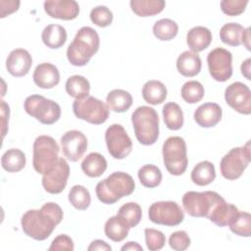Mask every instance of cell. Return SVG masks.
Returning a JSON list of instances; mask_svg holds the SVG:
<instances>
[{
  "label": "cell",
  "instance_id": "obj_7",
  "mask_svg": "<svg viewBox=\"0 0 251 251\" xmlns=\"http://www.w3.org/2000/svg\"><path fill=\"white\" fill-rule=\"evenodd\" d=\"M24 109L29 116L43 125H52L61 117L60 105L39 94L26 97L24 102Z\"/></svg>",
  "mask_w": 251,
  "mask_h": 251
},
{
  "label": "cell",
  "instance_id": "obj_37",
  "mask_svg": "<svg viewBox=\"0 0 251 251\" xmlns=\"http://www.w3.org/2000/svg\"><path fill=\"white\" fill-rule=\"evenodd\" d=\"M227 226L229 229L238 236L249 237L251 235V217L247 212L238 210Z\"/></svg>",
  "mask_w": 251,
  "mask_h": 251
},
{
  "label": "cell",
  "instance_id": "obj_19",
  "mask_svg": "<svg viewBox=\"0 0 251 251\" xmlns=\"http://www.w3.org/2000/svg\"><path fill=\"white\" fill-rule=\"evenodd\" d=\"M33 82L40 88L50 89L60 81V73L57 67L51 63H41L33 72Z\"/></svg>",
  "mask_w": 251,
  "mask_h": 251
},
{
  "label": "cell",
  "instance_id": "obj_32",
  "mask_svg": "<svg viewBox=\"0 0 251 251\" xmlns=\"http://www.w3.org/2000/svg\"><path fill=\"white\" fill-rule=\"evenodd\" d=\"M163 119L166 126L172 130L180 129L184 122L182 110L176 102H168L164 105Z\"/></svg>",
  "mask_w": 251,
  "mask_h": 251
},
{
  "label": "cell",
  "instance_id": "obj_20",
  "mask_svg": "<svg viewBox=\"0 0 251 251\" xmlns=\"http://www.w3.org/2000/svg\"><path fill=\"white\" fill-rule=\"evenodd\" d=\"M223 111L217 103L207 102L200 105L194 112L193 118L202 127H213L222 120Z\"/></svg>",
  "mask_w": 251,
  "mask_h": 251
},
{
  "label": "cell",
  "instance_id": "obj_36",
  "mask_svg": "<svg viewBox=\"0 0 251 251\" xmlns=\"http://www.w3.org/2000/svg\"><path fill=\"white\" fill-rule=\"evenodd\" d=\"M178 32L177 24L171 19H161L153 25V34L162 41L172 40Z\"/></svg>",
  "mask_w": 251,
  "mask_h": 251
},
{
  "label": "cell",
  "instance_id": "obj_1",
  "mask_svg": "<svg viewBox=\"0 0 251 251\" xmlns=\"http://www.w3.org/2000/svg\"><path fill=\"white\" fill-rule=\"evenodd\" d=\"M63 216V210L58 204L47 202L39 210H28L22 216V228L27 236L39 241L45 240L62 222Z\"/></svg>",
  "mask_w": 251,
  "mask_h": 251
},
{
  "label": "cell",
  "instance_id": "obj_2",
  "mask_svg": "<svg viewBox=\"0 0 251 251\" xmlns=\"http://www.w3.org/2000/svg\"><path fill=\"white\" fill-rule=\"evenodd\" d=\"M99 46L100 38L97 31L90 26H82L68 46L67 58L73 66H85L97 53Z\"/></svg>",
  "mask_w": 251,
  "mask_h": 251
},
{
  "label": "cell",
  "instance_id": "obj_29",
  "mask_svg": "<svg viewBox=\"0 0 251 251\" xmlns=\"http://www.w3.org/2000/svg\"><path fill=\"white\" fill-rule=\"evenodd\" d=\"M216 178V170L210 161L198 163L191 172V180L199 186H205L213 182Z\"/></svg>",
  "mask_w": 251,
  "mask_h": 251
},
{
  "label": "cell",
  "instance_id": "obj_45",
  "mask_svg": "<svg viewBox=\"0 0 251 251\" xmlns=\"http://www.w3.org/2000/svg\"><path fill=\"white\" fill-rule=\"evenodd\" d=\"M75 249L74 241L73 239L67 235V234H59L56 236L53 241L51 242L50 247L48 250H67V251H73Z\"/></svg>",
  "mask_w": 251,
  "mask_h": 251
},
{
  "label": "cell",
  "instance_id": "obj_44",
  "mask_svg": "<svg viewBox=\"0 0 251 251\" xmlns=\"http://www.w3.org/2000/svg\"><path fill=\"white\" fill-rule=\"evenodd\" d=\"M248 4V0H223L221 9L227 16H238L242 14Z\"/></svg>",
  "mask_w": 251,
  "mask_h": 251
},
{
  "label": "cell",
  "instance_id": "obj_40",
  "mask_svg": "<svg viewBox=\"0 0 251 251\" xmlns=\"http://www.w3.org/2000/svg\"><path fill=\"white\" fill-rule=\"evenodd\" d=\"M117 215L123 218L127 223L129 227H134L141 220L142 210L139 204L135 202H128L120 207Z\"/></svg>",
  "mask_w": 251,
  "mask_h": 251
},
{
  "label": "cell",
  "instance_id": "obj_23",
  "mask_svg": "<svg viewBox=\"0 0 251 251\" xmlns=\"http://www.w3.org/2000/svg\"><path fill=\"white\" fill-rule=\"evenodd\" d=\"M238 209L233 204L226 202L225 199L221 200L215 205L211 213L207 217L212 223L219 226H226L232 220Z\"/></svg>",
  "mask_w": 251,
  "mask_h": 251
},
{
  "label": "cell",
  "instance_id": "obj_30",
  "mask_svg": "<svg viewBox=\"0 0 251 251\" xmlns=\"http://www.w3.org/2000/svg\"><path fill=\"white\" fill-rule=\"evenodd\" d=\"M26 163L25 154L17 148L8 149L1 157L2 168L8 173H17L22 171Z\"/></svg>",
  "mask_w": 251,
  "mask_h": 251
},
{
  "label": "cell",
  "instance_id": "obj_24",
  "mask_svg": "<svg viewBox=\"0 0 251 251\" xmlns=\"http://www.w3.org/2000/svg\"><path fill=\"white\" fill-rule=\"evenodd\" d=\"M167 87L165 84L156 79L148 80L142 87V97L148 104L159 105L167 98Z\"/></svg>",
  "mask_w": 251,
  "mask_h": 251
},
{
  "label": "cell",
  "instance_id": "obj_46",
  "mask_svg": "<svg viewBox=\"0 0 251 251\" xmlns=\"http://www.w3.org/2000/svg\"><path fill=\"white\" fill-rule=\"evenodd\" d=\"M21 2L15 0H1L0 1V17L5 18L6 16L18 11Z\"/></svg>",
  "mask_w": 251,
  "mask_h": 251
},
{
  "label": "cell",
  "instance_id": "obj_41",
  "mask_svg": "<svg viewBox=\"0 0 251 251\" xmlns=\"http://www.w3.org/2000/svg\"><path fill=\"white\" fill-rule=\"evenodd\" d=\"M89 17L94 25L100 27H106L112 24L114 16L108 7L101 5L94 7L90 11Z\"/></svg>",
  "mask_w": 251,
  "mask_h": 251
},
{
  "label": "cell",
  "instance_id": "obj_9",
  "mask_svg": "<svg viewBox=\"0 0 251 251\" xmlns=\"http://www.w3.org/2000/svg\"><path fill=\"white\" fill-rule=\"evenodd\" d=\"M223 199L219 193L211 190L203 192L188 191L182 196V206L191 217L207 218L215 205Z\"/></svg>",
  "mask_w": 251,
  "mask_h": 251
},
{
  "label": "cell",
  "instance_id": "obj_42",
  "mask_svg": "<svg viewBox=\"0 0 251 251\" xmlns=\"http://www.w3.org/2000/svg\"><path fill=\"white\" fill-rule=\"evenodd\" d=\"M146 246L150 251H157L164 247L166 243V237L164 233L155 228H145L144 229Z\"/></svg>",
  "mask_w": 251,
  "mask_h": 251
},
{
  "label": "cell",
  "instance_id": "obj_33",
  "mask_svg": "<svg viewBox=\"0 0 251 251\" xmlns=\"http://www.w3.org/2000/svg\"><path fill=\"white\" fill-rule=\"evenodd\" d=\"M65 86L67 93L75 99H83L89 96L90 83L82 75H75L70 76L67 79Z\"/></svg>",
  "mask_w": 251,
  "mask_h": 251
},
{
  "label": "cell",
  "instance_id": "obj_47",
  "mask_svg": "<svg viewBox=\"0 0 251 251\" xmlns=\"http://www.w3.org/2000/svg\"><path fill=\"white\" fill-rule=\"evenodd\" d=\"M10 116V108L9 105L5 101H1V120H2V137L6 135L8 130V122Z\"/></svg>",
  "mask_w": 251,
  "mask_h": 251
},
{
  "label": "cell",
  "instance_id": "obj_25",
  "mask_svg": "<svg viewBox=\"0 0 251 251\" xmlns=\"http://www.w3.org/2000/svg\"><path fill=\"white\" fill-rule=\"evenodd\" d=\"M129 228L130 227L127 223L123 218L116 215L107 220L104 231L106 236L112 241L121 242L127 236Z\"/></svg>",
  "mask_w": 251,
  "mask_h": 251
},
{
  "label": "cell",
  "instance_id": "obj_21",
  "mask_svg": "<svg viewBox=\"0 0 251 251\" xmlns=\"http://www.w3.org/2000/svg\"><path fill=\"white\" fill-rule=\"evenodd\" d=\"M212 42V32L209 28L197 25L190 28L186 34V43L194 53L205 50Z\"/></svg>",
  "mask_w": 251,
  "mask_h": 251
},
{
  "label": "cell",
  "instance_id": "obj_22",
  "mask_svg": "<svg viewBox=\"0 0 251 251\" xmlns=\"http://www.w3.org/2000/svg\"><path fill=\"white\" fill-rule=\"evenodd\" d=\"M201 67L202 62L197 53L192 51H184L177 57L176 69L183 76H195L200 73Z\"/></svg>",
  "mask_w": 251,
  "mask_h": 251
},
{
  "label": "cell",
  "instance_id": "obj_3",
  "mask_svg": "<svg viewBox=\"0 0 251 251\" xmlns=\"http://www.w3.org/2000/svg\"><path fill=\"white\" fill-rule=\"evenodd\" d=\"M134 187L135 183L130 175L124 172H115L97 183L95 192L99 201L111 205L121 198L130 195Z\"/></svg>",
  "mask_w": 251,
  "mask_h": 251
},
{
  "label": "cell",
  "instance_id": "obj_31",
  "mask_svg": "<svg viewBox=\"0 0 251 251\" xmlns=\"http://www.w3.org/2000/svg\"><path fill=\"white\" fill-rule=\"evenodd\" d=\"M133 13L139 17H151L161 13L166 2L163 0H131L129 2Z\"/></svg>",
  "mask_w": 251,
  "mask_h": 251
},
{
  "label": "cell",
  "instance_id": "obj_14",
  "mask_svg": "<svg viewBox=\"0 0 251 251\" xmlns=\"http://www.w3.org/2000/svg\"><path fill=\"white\" fill-rule=\"evenodd\" d=\"M70 176V166L65 158L60 157L58 162L42 176V186L48 193H61Z\"/></svg>",
  "mask_w": 251,
  "mask_h": 251
},
{
  "label": "cell",
  "instance_id": "obj_12",
  "mask_svg": "<svg viewBox=\"0 0 251 251\" xmlns=\"http://www.w3.org/2000/svg\"><path fill=\"white\" fill-rule=\"evenodd\" d=\"M105 141L110 155L115 159H125L132 150V141L122 125L113 124L105 132Z\"/></svg>",
  "mask_w": 251,
  "mask_h": 251
},
{
  "label": "cell",
  "instance_id": "obj_10",
  "mask_svg": "<svg viewBox=\"0 0 251 251\" xmlns=\"http://www.w3.org/2000/svg\"><path fill=\"white\" fill-rule=\"evenodd\" d=\"M73 112L76 118L92 125H101L109 117L107 104L93 96L75 99L73 103Z\"/></svg>",
  "mask_w": 251,
  "mask_h": 251
},
{
  "label": "cell",
  "instance_id": "obj_13",
  "mask_svg": "<svg viewBox=\"0 0 251 251\" xmlns=\"http://www.w3.org/2000/svg\"><path fill=\"white\" fill-rule=\"evenodd\" d=\"M207 63L211 76L217 81H226L232 75V55L225 48H215L209 52Z\"/></svg>",
  "mask_w": 251,
  "mask_h": 251
},
{
  "label": "cell",
  "instance_id": "obj_26",
  "mask_svg": "<svg viewBox=\"0 0 251 251\" xmlns=\"http://www.w3.org/2000/svg\"><path fill=\"white\" fill-rule=\"evenodd\" d=\"M41 39L48 48L58 49L66 43L67 31L65 27L60 25H48L42 30Z\"/></svg>",
  "mask_w": 251,
  "mask_h": 251
},
{
  "label": "cell",
  "instance_id": "obj_35",
  "mask_svg": "<svg viewBox=\"0 0 251 251\" xmlns=\"http://www.w3.org/2000/svg\"><path fill=\"white\" fill-rule=\"evenodd\" d=\"M137 176L140 183L148 188H154L158 186L162 181V172L161 170L152 164L142 166L138 172Z\"/></svg>",
  "mask_w": 251,
  "mask_h": 251
},
{
  "label": "cell",
  "instance_id": "obj_39",
  "mask_svg": "<svg viewBox=\"0 0 251 251\" xmlns=\"http://www.w3.org/2000/svg\"><path fill=\"white\" fill-rule=\"evenodd\" d=\"M182 99L189 104H195L202 100L205 94L204 86L197 80L186 81L180 90Z\"/></svg>",
  "mask_w": 251,
  "mask_h": 251
},
{
  "label": "cell",
  "instance_id": "obj_4",
  "mask_svg": "<svg viewBox=\"0 0 251 251\" xmlns=\"http://www.w3.org/2000/svg\"><path fill=\"white\" fill-rule=\"evenodd\" d=\"M136 139L142 145H152L159 137V117L149 106L137 107L131 115Z\"/></svg>",
  "mask_w": 251,
  "mask_h": 251
},
{
  "label": "cell",
  "instance_id": "obj_27",
  "mask_svg": "<svg viewBox=\"0 0 251 251\" xmlns=\"http://www.w3.org/2000/svg\"><path fill=\"white\" fill-rule=\"evenodd\" d=\"M107 169V161L100 153H89L81 162L82 172L89 177H99Z\"/></svg>",
  "mask_w": 251,
  "mask_h": 251
},
{
  "label": "cell",
  "instance_id": "obj_49",
  "mask_svg": "<svg viewBox=\"0 0 251 251\" xmlns=\"http://www.w3.org/2000/svg\"><path fill=\"white\" fill-rule=\"evenodd\" d=\"M121 250L122 251H126V250H129V251H142L143 248H142L141 245H139L135 241H128L125 245L122 246Z\"/></svg>",
  "mask_w": 251,
  "mask_h": 251
},
{
  "label": "cell",
  "instance_id": "obj_8",
  "mask_svg": "<svg viewBox=\"0 0 251 251\" xmlns=\"http://www.w3.org/2000/svg\"><path fill=\"white\" fill-rule=\"evenodd\" d=\"M250 141H247L242 147L230 149L221 160L220 169L222 176L228 180L240 177L250 163Z\"/></svg>",
  "mask_w": 251,
  "mask_h": 251
},
{
  "label": "cell",
  "instance_id": "obj_18",
  "mask_svg": "<svg viewBox=\"0 0 251 251\" xmlns=\"http://www.w3.org/2000/svg\"><path fill=\"white\" fill-rule=\"evenodd\" d=\"M32 65L29 52L23 48L12 50L6 60V69L10 75L16 77L25 76L28 74Z\"/></svg>",
  "mask_w": 251,
  "mask_h": 251
},
{
  "label": "cell",
  "instance_id": "obj_38",
  "mask_svg": "<svg viewBox=\"0 0 251 251\" xmlns=\"http://www.w3.org/2000/svg\"><path fill=\"white\" fill-rule=\"evenodd\" d=\"M70 203L77 210H86L91 203L89 191L83 185H74L69 192Z\"/></svg>",
  "mask_w": 251,
  "mask_h": 251
},
{
  "label": "cell",
  "instance_id": "obj_16",
  "mask_svg": "<svg viewBox=\"0 0 251 251\" xmlns=\"http://www.w3.org/2000/svg\"><path fill=\"white\" fill-rule=\"evenodd\" d=\"M61 148L64 156L71 162L78 161L87 149V138L79 130L73 129L61 137Z\"/></svg>",
  "mask_w": 251,
  "mask_h": 251
},
{
  "label": "cell",
  "instance_id": "obj_48",
  "mask_svg": "<svg viewBox=\"0 0 251 251\" xmlns=\"http://www.w3.org/2000/svg\"><path fill=\"white\" fill-rule=\"evenodd\" d=\"M88 251H95V250H100V251H111L112 247L105 242L104 240L101 239H95L93 240L89 246L87 247Z\"/></svg>",
  "mask_w": 251,
  "mask_h": 251
},
{
  "label": "cell",
  "instance_id": "obj_6",
  "mask_svg": "<svg viewBox=\"0 0 251 251\" xmlns=\"http://www.w3.org/2000/svg\"><path fill=\"white\" fill-rule=\"evenodd\" d=\"M32 166L36 173L45 174L59 160V145L49 135H39L33 142Z\"/></svg>",
  "mask_w": 251,
  "mask_h": 251
},
{
  "label": "cell",
  "instance_id": "obj_28",
  "mask_svg": "<svg viewBox=\"0 0 251 251\" xmlns=\"http://www.w3.org/2000/svg\"><path fill=\"white\" fill-rule=\"evenodd\" d=\"M108 108L116 113H124L132 105V96L124 89H113L106 97Z\"/></svg>",
  "mask_w": 251,
  "mask_h": 251
},
{
  "label": "cell",
  "instance_id": "obj_15",
  "mask_svg": "<svg viewBox=\"0 0 251 251\" xmlns=\"http://www.w3.org/2000/svg\"><path fill=\"white\" fill-rule=\"evenodd\" d=\"M225 99L236 112L243 115L251 113V91L245 83L235 81L229 84L225 90Z\"/></svg>",
  "mask_w": 251,
  "mask_h": 251
},
{
  "label": "cell",
  "instance_id": "obj_17",
  "mask_svg": "<svg viewBox=\"0 0 251 251\" xmlns=\"http://www.w3.org/2000/svg\"><path fill=\"white\" fill-rule=\"evenodd\" d=\"M43 6L45 13L54 19L70 21L79 13L78 3L75 0H50L45 1Z\"/></svg>",
  "mask_w": 251,
  "mask_h": 251
},
{
  "label": "cell",
  "instance_id": "obj_11",
  "mask_svg": "<svg viewBox=\"0 0 251 251\" xmlns=\"http://www.w3.org/2000/svg\"><path fill=\"white\" fill-rule=\"evenodd\" d=\"M148 217L154 224L175 226L182 223L184 213L175 201H158L149 207Z\"/></svg>",
  "mask_w": 251,
  "mask_h": 251
},
{
  "label": "cell",
  "instance_id": "obj_51",
  "mask_svg": "<svg viewBox=\"0 0 251 251\" xmlns=\"http://www.w3.org/2000/svg\"><path fill=\"white\" fill-rule=\"evenodd\" d=\"M242 43L246 47L247 50H250V27L244 29V33L242 36Z\"/></svg>",
  "mask_w": 251,
  "mask_h": 251
},
{
  "label": "cell",
  "instance_id": "obj_34",
  "mask_svg": "<svg viewBox=\"0 0 251 251\" xmlns=\"http://www.w3.org/2000/svg\"><path fill=\"white\" fill-rule=\"evenodd\" d=\"M244 27L237 23H227L220 29L221 40L230 46H239L242 44Z\"/></svg>",
  "mask_w": 251,
  "mask_h": 251
},
{
  "label": "cell",
  "instance_id": "obj_50",
  "mask_svg": "<svg viewBox=\"0 0 251 251\" xmlns=\"http://www.w3.org/2000/svg\"><path fill=\"white\" fill-rule=\"evenodd\" d=\"M250 64H251V59L250 58H247L245 61L242 62L241 64V74L247 78V79H251V76H250Z\"/></svg>",
  "mask_w": 251,
  "mask_h": 251
},
{
  "label": "cell",
  "instance_id": "obj_5",
  "mask_svg": "<svg viewBox=\"0 0 251 251\" xmlns=\"http://www.w3.org/2000/svg\"><path fill=\"white\" fill-rule=\"evenodd\" d=\"M163 161L167 171L174 176H181L187 168L188 158L184 139L180 136H170L163 144Z\"/></svg>",
  "mask_w": 251,
  "mask_h": 251
},
{
  "label": "cell",
  "instance_id": "obj_43",
  "mask_svg": "<svg viewBox=\"0 0 251 251\" xmlns=\"http://www.w3.org/2000/svg\"><path fill=\"white\" fill-rule=\"evenodd\" d=\"M191 243L190 237L184 230H176L170 235L169 245L176 251L186 250Z\"/></svg>",
  "mask_w": 251,
  "mask_h": 251
}]
</instances>
